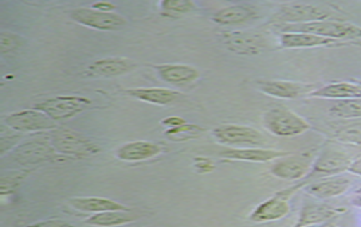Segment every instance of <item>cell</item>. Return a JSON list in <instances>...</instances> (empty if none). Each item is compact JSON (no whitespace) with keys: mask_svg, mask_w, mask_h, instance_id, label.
Instances as JSON below:
<instances>
[{"mask_svg":"<svg viewBox=\"0 0 361 227\" xmlns=\"http://www.w3.org/2000/svg\"><path fill=\"white\" fill-rule=\"evenodd\" d=\"M282 32H302L340 41L342 44L361 42V27L348 20H317L312 23L280 25Z\"/></svg>","mask_w":361,"mask_h":227,"instance_id":"1","label":"cell"},{"mask_svg":"<svg viewBox=\"0 0 361 227\" xmlns=\"http://www.w3.org/2000/svg\"><path fill=\"white\" fill-rule=\"evenodd\" d=\"M262 123L268 132L280 137H298L312 128L303 117L286 107L271 108L266 111Z\"/></svg>","mask_w":361,"mask_h":227,"instance_id":"2","label":"cell"},{"mask_svg":"<svg viewBox=\"0 0 361 227\" xmlns=\"http://www.w3.org/2000/svg\"><path fill=\"white\" fill-rule=\"evenodd\" d=\"M334 13L316 4L291 3L282 5L275 14L274 20L280 25L306 24L317 20H333Z\"/></svg>","mask_w":361,"mask_h":227,"instance_id":"3","label":"cell"},{"mask_svg":"<svg viewBox=\"0 0 361 227\" xmlns=\"http://www.w3.org/2000/svg\"><path fill=\"white\" fill-rule=\"evenodd\" d=\"M308 182H300L293 187L281 190L273 197L264 201L259 206L255 208L251 213L250 221L255 223H269V221H280L283 217L288 215L291 206L290 199L297 192L298 190L306 187Z\"/></svg>","mask_w":361,"mask_h":227,"instance_id":"4","label":"cell"},{"mask_svg":"<svg viewBox=\"0 0 361 227\" xmlns=\"http://www.w3.org/2000/svg\"><path fill=\"white\" fill-rule=\"evenodd\" d=\"M50 142L56 152L64 156L87 157L99 152V148L79 132L68 128H56L50 135Z\"/></svg>","mask_w":361,"mask_h":227,"instance_id":"5","label":"cell"},{"mask_svg":"<svg viewBox=\"0 0 361 227\" xmlns=\"http://www.w3.org/2000/svg\"><path fill=\"white\" fill-rule=\"evenodd\" d=\"M90 99L83 97L59 96L40 102L35 109L42 111L53 121L68 120L90 106Z\"/></svg>","mask_w":361,"mask_h":227,"instance_id":"6","label":"cell"},{"mask_svg":"<svg viewBox=\"0 0 361 227\" xmlns=\"http://www.w3.org/2000/svg\"><path fill=\"white\" fill-rule=\"evenodd\" d=\"M353 161L355 159L350 156L349 152L343 149L326 147L314 158L312 172L309 176L321 175L323 178H327L349 172Z\"/></svg>","mask_w":361,"mask_h":227,"instance_id":"7","label":"cell"},{"mask_svg":"<svg viewBox=\"0 0 361 227\" xmlns=\"http://www.w3.org/2000/svg\"><path fill=\"white\" fill-rule=\"evenodd\" d=\"M314 152L292 154L277 159L276 163L271 167V174L275 178L284 180H301L309 176L314 164Z\"/></svg>","mask_w":361,"mask_h":227,"instance_id":"8","label":"cell"},{"mask_svg":"<svg viewBox=\"0 0 361 227\" xmlns=\"http://www.w3.org/2000/svg\"><path fill=\"white\" fill-rule=\"evenodd\" d=\"M256 87L266 96L288 100L308 97L316 89L314 85L283 80H258L256 82Z\"/></svg>","mask_w":361,"mask_h":227,"instance_id":"9","label":"cell"},{"mask_svg":"<svg viewBox=\"0 0 361 227\" xmlns=\"http://www.w3.org/2000/svg\"><path fill=\"white\" fill-rule=\"evenodd\" d=\"M71 18L76 23L91 27V29L102 30V31H114L122 29L126 24V18L116 13L102 12L98 9L78 8L71 12Z\"/></svg>","mask_w":361,"mask_h":227,"instance_id":"10","label":"cell"},{"mask_svg":"<svg viewBox=\"0 0 361 227\" xmlns=\"http://www.w3.org/2000/svg\"><path fill=\"white\" fill-rule=\"evenodd\" d=\"M213 137L217 142L226 146H259L264 142V135L256 128L245 125H221L214 128Z\"/></svg>","mask_w":361,"mask_h":227,"instance_id":"11","label":"cell"},{"mask_svg":"<svg viewBox=\"0 0 361 227\" xmlns=\"http://www.w3.org/2000/svg\"><path fill=\"white\" fill-rule=\"evenodd\" d=\"M4 122L9 128L22 133L49 131L56 128L54 121L38 109L9 114Z\"/></svg>","mask_w":361,"mask_h":227,"instance_id":"12","label":"cell"},{"mask_svg":"<svg viewBox=\"0 0 361 227\" xmlns=\"http://www.w3.org/2000/svg\"><path fill=\"white\" fill-rule=\"evenodd\" d=\"M56 152L51 146L50 139H35L27 141L23 145H20L15 148L13 152V158L20 165H35L42 161H49L55 157Z\"/></svg>","mask_w":361,"mask_h":227,"instance_id":"13","label":"cell"},{"mask_svg":"<svg viewBox=\"0 0 361 227\" xmlns=\"http://www.w3.org/2000/svg\"><path fill=\"white\" fill-rule=\"evenodd\" d=\"M344 211L343 208H335L324 202H307L301 208L297 223L292 227H314L326 224Z\"/></svg>","mask_w":361,"mask_h":227,"instance_id":"14","label":"cell"},{"mask_svg":"<svg viewBox=\"0 0 361 227\" xmlns=\"http://www.w3.org/2000/svg\"><path fill=\"white\" fill-rule=\"evenodd\" d=\"M225 47L238 55L252 56L258 54L265 47V41L262 35L256 33L232 31L221 35Z\"/></svg>","mask_w":361,"mask_h":227,"instance_id":"15","label":"cell"},{"mask_svg":"<svg viewBox=\"0 0 361 227\" xmlns=\"http://www.w3.org/2000/svg\"><path fill=\"white\" fill-rule=\"evenodd\" d=\"M353 180L347 176L335 175V176H327L322 180H316L312 183L307 184L305 191L312 198L318 200H326V199L336 198L349 191Z\"/></svg>","mask_w":361,"mask_h":227,"instance_id":"16","label":"cell"},{"mask_svg":"<svg viewBox=\"0 0 361 227\" xmlns=\"http://www.w3.org/2000/svg\"><path fill=\"white\" fill-rule=\"evenodd\" d=\"M221 157L228 161H247V163H267L286 157L291 152L267 148H236L221 152Z\"/></svg>","mask_w":361,"mask_h":227,"instance_id":"17","label":"cell"},{"mask_svg":"<svg viewBox=\"0 0 361 227\" xmlns=\"http://www.w3.org/2000/svg\"><path fill=\"white\" fill-rule=\"evenodd\" d=\"M308 98L318 99H331L343 102V100L360 99L361 85L353 82H333L329 85L314 89Z\"/></svg>","mask_w":361,"mask_h":227,"instance_id":"18","label":"cell"},{"mask_svg":"<svg viewBox=\"0 0 361 227\" xmlns=\"http://www.w3.org/2000/svg\"><path fill=\"white\" fill-rule=\"evenodd\" d=\"M280 44L286 49H308V48L333 47V46L345 44L340 41L302 32H282L280 35Z\"/></svg>","mask_w":361,"mask_h":227,"instance_id":"19","label":"cell"},{"mask_svg":"<svg viewBox=\"0 0 361 227\" xmlns=\"http://www.w3.org/2000/svg\"><path fill=\"white\" fill-rule=\"evenodd\" d=\"M135 63L123 57H111L94 61L89 66L87 75L90 78H114L130 73L135 68Z\"/></svg>","mask_w":361,"mask_h":227,"instance_id":"20","label":"cell"},{"mask_svg":"<svg viewBox=\"0 0 361 227\" xmlns=\"http://www.w3.org/2000/svg\"><path fill=\"white\" fill-rule=\"evenodd\" d=\"M163 152V147L158 143L149 142V141H133L123 145L117 149L116 156L121 161H147L150 158L156 157Z\"/></svg>","mask_w":361,"mask_h":227,"instance_id":"21","label":"cell"},{"mask_svg":"<svg viewBox=\"0 0 361 227\" xmlns=\"http://www.w3.org/2000/svg\"><path fill=\"white\" fill-rule=\"evenodd\" d=\"M154 70L163 81L171 85H190L200 78V72L190 65L163 64L154 66Z\"/></svg>","mask_w":361,"mask_h":227,"instance_id":"22","label":"cell"},{"mask_svg":"<svg viewBox=\"0 0 361 227\" xmlns=\"http://www.w3.org/2000/svg\"><path fill=\"white\" fill-rule=\"evenodd\" d=\"M68 202L74 209L79 210L82 213H94V215L106 213V211H116V210L131 211V209L124 204H118L111 199L100 198V197H75L70 199Z\"/></svg>","mask_w":361,"mask_h":227,"instance_id":"23","label":"cell"},{"mask_svg":"<svg viewBox=\"0 0 361 227\" xmlns=\"http://www.w3.org/2000/svg\"><path fill=\"white\" fill-rule=\"evenodd\" d=\"M128 96L135 99L148 102L152 105H169L176 102L180 94L176 91L169 90L165 87H137V89H128L126 90Z\"/></svg>","mask_w":361,"mask_h":227,"instance_id":"24","label":"cell"},{"mask_svg":"<svg viewBox=\"0 0 361 227\" xmlns=\"http://www.w3.org/2000/svg\"><path fill=\"white\" fill-rule=\"evenodd\" d=\"M256 16V11L245 5H233L219 9L214 15L213 20L221 25H235L245 23Z\"/></svg>","mask_w":361,"mask_h":227,"instance_id":"25","label":"cell"},{"mask_svg":"<svg viewBox=\"0 0 361 227\" xmlns=\"http://www.w3.org/2000/svg\"><path fill=\"white\" fill-rule=\"evenodd\" d=\"M139 216L132 211H106V213L94 214L85 221V223L92 226L114 227L130 224L137 221Z\"/></svg>","mask_w":361,"mask_h":227,"instance_id":"26","label":"cell"},{"mask_svg":"<svg viewBox=\"0 0 361 227\" xmlns=\"http://www.w3.org/2000/svg\"><path fill=\"white\" fill-rule=\"evenodd\" d=\"M329 114L340 120H361V98L335 102Z\"/></svg>","mask_w":361,"mask_h":227,"instance_id":"27","label":"cell"},{"mask_svg":"<svg viewBox=\"0 0 361 227\" xmlns=\"http://www.w3.org/2000/svg\"><path fill=\"white\" fill-rule=\"evenodd\" d=\"M334 139L338 142L361 146V120L341 126L334 131Z\"/></svg>","mask_w":361,"mask_h":227,"instance_id":"28","label":"cell"},{"mask_svg":"<svg viewBox=\"0 0 361 227\" xmlns=\"http://www.w3.org/2000/svg\"><path fill=\"white\" fill-rule=\"evenodd\" d=\"M204 130L192 124H183V125L176 126V128H169L165 134L169 139L174 141H184L188 139H193L198 137L199 134L202 133Z\"/></svg>","mask_w":361,"mask_h":227,"instance_id":"29","label":"cell"},{"mask_svg":"<svg viewBox=\"0 0 361 227\" xmlns=\"http://www.w3.org/2000/svg\"><path fill=\"white\" fill-rule=\"evenodd\" d=\"M161 5L164 11L172 14H184V13L192 12L195 8V3L185 1V0H166Z\"/></svg>","mask_w":361,"mask_h":227,"instance_id":"30","label":"cell"},{"mask_svg":"<svg viewBox=\"0 0 361 227\" xmlns=\"http://www.w3.org/2000/svg\"><path fill=\"white\" fill-rule=\"evenodd\" d=\"M23 44V40L18 35H13V33H1V53H12L14 50L18 49Z\"/></svg>","mask_w":361,"mask_h":227,"instance_id":"31","label":"cell"},{"mask_svg":"<svg viewBox=\"0 0 361 227\" xmlns=\"http://www.w3.org/2000/svg\"><path fill=\"white\" fill-rule=\"evenodd\" d=\"M195 168L197 172L204 174V173H210L215 168L213 161L204 157H197L195 159Z\"/></svg>","mask_w":361,"mask_h":227,"instance_id":"32","label":"cell"},{"mask_svg":"<svg viewBox=\"0 0 361 227\" xmlns=\"http://www.w3.org/2000/svg\"><path fill=\"white\" fill-rule=\"evenodd\" d=\"M27 227H75L71 223H67L61 219H47V221H37L33 224L27 225Z\"/></svg>","mask_w":361,"mask_h":227,"instance_id":"33","label":"cell"},{"mask_svg":"<svg viewBox=\"0 0 361 227\" xmlns=\"http://www.w3.org/2000/svg\"><path fill=\"white\" fill-rule=\"evenodd\" d=\"M23 178L24 175L16 174L12 175V176H7V178H1V184L7 183L6 189L1 190V195H4V193L6 192V191L8 192L9 190L15 189L16 185L20 183V180H22V178Z\"/></svg>","mask_w":361,"mask_h":227,"instance_id":"34","label":"cell"},{"mask_svg":"<svg viewBox=\"0 0 361 227\" xmlns=\"http://www.w3.org/2000/svg\"><path fill=\"white\" fill-rule=\"evenodd\" d=\"M185 121L180 117H169L166 120L163 121L164 125H166L167 128H176V126L183 125L185 124Z\"/></svg>","mask_w":361,"mask_h":227,"instance_id":"35","label":"cell"},{"mask_svg":"<svg viewBox=\"0 0 361 227\" xmlns=\"http://www.w3.org/2000/svg\"><path fill=\"white\" fill-rule=\"evenodd\" d=\"M350 204H353V207L360 208L361 209V188L360 189L355 190V192L350 197Z\"/></svg>","mask_w":361,"mask_h":227,"instance_id":"36","label":"cell"},{"mask_svg":"<svg viewBox=\"0 0 361 227\" xmlns=\"http://www.w3.org/2000/svg\"><path fill=\"white\" fill-rule=\"evenodd\" d=\"M349 173L351 174L357 175L359 178H361V156L353 161L351 164V166L349 168Z\"/></svg>","mask_w":361,"mask_h":227,"instance_id":"37","label":"cell"},{"mask_svg":"<svg viewBox=\"0 0 361 227\" xmlns=\"http://www.w3.org/2000/svg\"><path fill=\"white\" fill-rule=\"evenodd\" d=\"M92 7L98 11H102V12H111V9L115 8V5L111 3H97L94 4Z\"/></svg>","mask_w":361,"mask_h":227,"instance_id":"38","label":"cell"},{"mask_svg":"<svg viewBox=\"0 0 361 227\" xmlns=\"http://www.w3.org/2000/svg\"><path fill=\"white\" fill-rule=\"evenodd\" d=\"M314 227H334V226H333V225L329 224V223H326V224L318 225V226H314Z\"/></svg>","mask_w":361,"mask_h":227,"instance_id":"39","label":"cell"}]
</instances>
